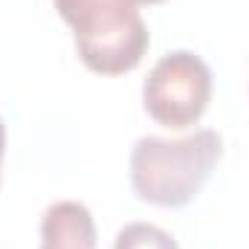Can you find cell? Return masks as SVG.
<instances>
[{
	"label": "cell",
	"instance_id": "6da1fadb",
	"mask_svg": "<svg viewBox=\"0 0 249 249\" xmlns=\"http://www.w3.org/2000/svg\"><path fill=\"white\" fill-rule=\"evenodd\" d=\"M220 154L223 139L209 127L183 139L142 136L130 151V186L145 203L180 209L200 194Z\"/></svg>",
	"mask_w": 249,
	"mask_h": 249
},
{
	"label": "cell",
	"instance_id": "7a4b0ae2",
	"mask_svg": "<svg viewBox=\"0 0 249 249\" xmlns=\"http://www.w3.org/2000/svg\"><path fill=\"white\" fill-rule=\"evenodd\" d=\"M136 6V0H55L84 67L102 75L130 72L148 53L151 35Z\"/></svg>",
	"mask_w": 249,
	"mask_h": 249
},
{
	"label": "cell",
	"instance_id": "3957f363",
	"mask_svg": "<svg viewBox=\"0 0 249 249\" xmlns=\"http://www.w3.org/2000/svg\"><path fill=\"white\" fill-rule=\"evenodd\" d=\"M212 99V70L200 55L174 50L151 67L142 84V102L154 122L171 130L194 124Z\"/></svg>",
	"mask_w": 249,
	"mask_h": 249
},
{
	"label": "cell",
	"instance_id": "277c9868",
	"mask_svg": "<svg viewBox=\"0 0 249 249\" xmlns=\"http://www.w3.org/2000/svg\"><path fill=\"white\" fill-rule=\"evenodd\" d=\"M38 249H96V220L78 200H58L41 217Z\"/></svg>",
	"mask_w": 249,
	"mask_h": 249
},
{
	"label": "cell",
	"instance_id": "5b68a950",
	"mask_svg": "<svg viewBox=\"0 0 249 249\" xmlns=\"http://www.w3.org/2000/svg\"><path fill=\"white\" fill-rule=\"evenodd\" d=\"M113 249H180L177 241L154 223H127L119 229Z\"/></svg>",
	"mask_w": 249,
	"mask_h": 249
},
{
	"label": "cell",
	"instance_id": "8992f818",
	"mask_svg": "<svg viewBox=\"0 0 249 249\" xmlns=\"http://www.w3.org/2000/svg\"><path fill=\"white\" fill-rule=\"evenodd\" d=\"M3 151H6V127H3V119H0V160H3Z\"/></svg>",
	"mask_w": 249,
	"mask_h": 249
},
{
	"label": "cell",
	"instance_id": "52a82bcc",
	"mask_svg": "<svg viewBox=\"0 0 249 249\" xmlns=\"http://www.w3.org/2000/svg\"><path fill=\"white\" fill-rule=\"evenodd\" d=\"M136 3H148L151 6V3H162V0H136Z\"/></svg>",
	"mask_w": 249,
	"mask_h": 249
}]
</instances>
